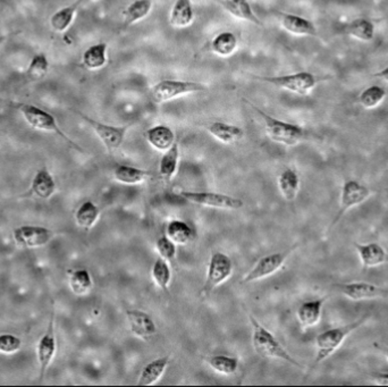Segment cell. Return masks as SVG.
<instances>
[{"instance_id": "cell-39", "label": "cell", "mask_w": 388, "mask_h": 387, "mask_svg": "<svg viewBox=\"0 0 388 387\" xmlns=\"http://www.w3.org/2000/svg\"><path fill=\"white\" fill-rule=\"evenodd\" d=\"M386 98V91L384 88L378 86H369L362 91L359 97V103L365 110H372L378 107Z\"/></svg>"}, {"instance_id": "cell-33", "label": "cell", "mask_w": 388, "mask_h": 387, "mask_svg": "<svg viewBox=\"0 0 388 387\" xmlns=\"http://www.w3.org/2000/svg\"><path fill=\"white\" fill-rule=\"evenodd\" d=\"M152 0H135L123 10L124 25L130 27L138 21L143 20L151 12Z\"/></svg>"}, {"instance_id": "cell-6", "label": "cell", "mask_w": 388, "mask_h": 387, "mask_svg": "<svg viewBox=\"0 0 388 387\" xmlns=\"http://www.w3.org/2000/svg\"><path fill=\"white\" fill-rule=\"evenodd\" d=\"M251 77L260 82L287 90L300 96L309 95L316 88L317 83H318L316 75L310 72H298V73L287 74V75H270V77L251 75Z\"/></svg>"}, {"instance_id": "cell-10", "label": "cell", "mask_w": 388, "mask_h": 387, "mask_svg": "<svg viewBox=\"0 0 388 387\" xmlns=\"http://www.w3.org/2000/svg\"><path fill=\"white\" fill-rule=\"evenodd\" d=\"M233 273V262L223 252H215L208 264L207 278L204 283V291H213L223 284Z\"/></svg>"}, {"instance_id": "cell-13", "label": "cell", "mask_w": 388, "mask_h": 387, "mask_svg": "<svg viewBox=\"0 0 388 387\" xmlns=\"http://www.w3.org/2000/svg\"><path fill=\"white\" fill-rule=\"evenodd\" d=\"M55 309L53 308L51 311V316H50L49 325L47 328L46 333L43 335V338H40L39 343H38V360L40 364V377L39 381L43 382L46 375L47 369L51 364L55 353H56V338H55Z\"/></svg>"}, {"instance_id": "cell-42", "label": "cell", "mask_w": 388, "mask_h": 387, "mask_svg": "<svg viewBox=\"0 0 388 387\" xmlns=\"http://www.w3.org/2000/svg\"><path fill=\"white\" fill-rule=\"evenodd\" d=\"M374 381L376 382V384L388 386V373L374 375Z\"/></svg>"}, {"instance_id": "cell-40", "label": "cell", "mask_w": 388, "mask_h": 387, "mask_svg": "<svg viewBox=\"0 0 388 387\" xmlns=\"http://www.w3.org/2000/svg\"><path fill=\"white\" fill-rule=\"evenodd\" d=\"M156 249L158 251L159 255L166 262H173L176 257V245L168 238L167 235L160 236L156 242Z\"/></svg>"}, {"instance_id": "cell-24", "label": "cell", "mask_w": 388, "mask_h": 387, "mask_svg": "<svg viewBox=\"0 0 388 387\" xmlns=\"http://www.w3.org/2000/svg\"><path fill=\"white\" fill-rule=\"evenodd\" d=\"M171 358L162 357L150 361L145 364L138 376V385L140 386H150L157 383L162 378L165 371L167 369Z\"/></svg>"}, {"instance_id": "cell-18", "label": "cell", "mask_w": 388, "mask_h": 387, "mask_svg": "<svg viewBox=\"0 0 388 387\" xmlns=\"http://www.w3.org/2000/svg\"><path fill=\"white\" fill-rule=\"evenodd\" d=\"M326 300L327 298L324 297L322 299L303 302L302 305H300L296 311V316L303 328H311L319 323Z\"/></svg>"}, {"instance_id": "cell-34", "label": "cell", "mask_w": 388, "mask_h": 387, "mask_svg": "<svg viewBox=\"0 0 388 387\" xmlns=\"http://www.w3.org/2000/svg\"><path fill=\"white\" fill-rule=\"evenodd\" d=\"M100 216V209L95 202L88 201L83 202L82 205H80L79 209L75 212L76 224L81 227L88 231V229H93L97 221Z\"/></svg>"}, {"instance_id": "cell-15", "label": "cell", "mask_w": 388, "mask_h": 387, "mask_svg": "<svg viewBox=\"0 0 388 387\" xmlns=\"http://www.w3.org/2000/svg\"><path fill=\"white\" fill-rule=\"evenodd\" d=\"M13 235L17 245L27 248H40L51 240L53 233L43 226L24 225L17 227Z\"/></svg>"}, {"instance_id": "cell-1", "label": "cell", "mask_w": 388, "mask_h": 387, "mask_svg": "<svg viewBox=\"0 0 388 387\" xmlns=\"http://www.w3.org/2000/svg\"><path fill=\"white\" fill-rule=\"evenodd\" d=\"M250 323L254 328L252 333V345H254L256 353L259 354L260 357L271 358V359H280L292 364L294 367L303 369L302 364L299 361H296L291 355L283 345H280L278 340L274 336L271 332L268 331L265 326L260 324L256 318L250 316Z\"/></svg>"}, {"instance_id": "cell-30", "label": "cell", "mask_w": 388, "mask_h": 387, "mask_svg": "<svg viewBox=\"0 0 388 387\" xmlns=\"http://www.w3.org/2000/svg\"><path fill=\"white\" fill-rule=\"evenodd\" d=\"M239 46V40L233 32L224 31L217 34L210 43V49L215 55L227 58L235 53Z\"/></svg>"}, {"instance_id": "cell-22", "label": "cell", "mask_w": 388, "mask_h": 387, "mask_svg": "<svg viewBox=\"0 0 388 387\" xmlns=\"http://www.w3.org/2000/svg\"><path fill=\"white\" fill-rule=\"evenodd\" d=\"M208 132L221 142L230 143L237 142L243 139L244 131L240 126L233 125L224 122H213L207 125Z\"/></svg>"}, {"instance_id": "cell-26", "label": "cell", "mask_w": 388, "mask_h": 387, "mask_svg": "<svg viewBox=\"0 0 388 387\" xmlns=\"http://www.w3.org/2000/svg\"><path fill=\"white\" fill-rule=\"evenodd\" d=\"M108 46L106 42H99L84 50L82 55V65L86 70H100L108 62L107 56Z\"/></svg>"}, {"instance_id": "cell-32", "label": "cell", "mask_w": 388, "mask_h": 387, "mask_svg": "<svg viewBox=\"0 0 388 387\" xmlns=\"http://www.w3.org/2000/svg\"><path fill=\"white\" fill-rule=\"evenodd\" d=\"M166 235L176 245H188L189 242L192 241V238H194V232L191 226L180 219H173L168 223L166 226Z\"/></svg>"}, {"instance_id": "cell-46", "label": "cell", "mask_w": 388, "mask_h": 387, "mask_svg": "<svg viewBox=\"0 0 388 387\" xmlns=\"http://www.w3.org/2000/svg\"><path fill=\"white\" fill-rule=\"evenodd\" d=\"M93 1H99V0H93Z\"/></svg>"}, {"instance_id": "cell-27", "label": "cell", "mask_w": 388, "mask_h": 387, "mask_svg": "<svg viewBox=\"0 0 388 387\" xmlns=\"http://www.w3.org/2000/svg\"><path fill=\"white\" fill-rule=\"evenodd\" d=\"M194 21V10L191 0H176L171 7L169 23L174 27H186Z\"/></svg>"}, {"instance_id": "cell-9", "label": "cell", "mask_w": 388, "mask_h": 387, "mask_svg": "<svg viewBox=\"0 0 388 387\" xmlns=\"http://www.w3.org/2000/svg\"><path fill=\"white\" fill-rule=\"evenodd\" d=\"M298 245H294L287 251L275 252L270 255H265L263 258L258 260L254 269H251L245 277L243 278V283H252V282L260 281L263 278L269 277L282 269L284 262H287L289 255L292 253L293 250Z\"/></svg>"}, {"instance_id": "cell-3", "label": "cell", "mask_w": 388, "mask_h": 387, "mask_svg": "<svg viewBox=\"0 0 388 387\" xmlns=\"http://www.w3.org/2000/svg\"><path fill=\"white\" fill-rule=\"evenodd\" d=\"M14 107L19 110L24 119L27 121V124L33 127V129L43 131V132L55 133L56 136H60V139H63L69 147H72L73 149L77 150L80 153H84V150L74 142L72 139H69L63 132V129H60L58 123H57L56 117L53 114L47 112V110L40 108V107L27 103H14Z\"/></svg>"}, {"instance_id": "cell-4", "label": "cell", "mask_w": 388, "mask_h": 387, "mask_svg": "<svg viewBox=\"0 0 388 387\" xmlns=\"http://www.w3.org/2000/svg\"><path fill=\"white\" fill-rule=\"evenodd\" d=\"M369 314L359 318L358 321L350 323V324L339 326V327L330 328L327 331L320 333L316 338L317 354L313 364H322L326 359H328L332 354L341 348L348 336L351 333L361 327L363 323L367 321Z\"/></svg>"}, {"instance_id": "cell-19", "label": "cell", "mask_w": 388, "mask_h": 387, "mask_svg": "<svg viewBox=\"0 0 388 387\" xmlns=\"http://www.w3.org/2000/svg\"><path fill=\"white\" fill-rule=\"evenodd\" d=\"M217 1L227 13H230L239 20L247 21L257 27H263V22L256 15L247 0H217Z\"/></svg>"}, {"instance_id": "cell-35", "label": "cell", "mask_w": 388, "mask_h": 387, "mask_svg": "<svg viewBox=\"0 0 388 387\" xmlns=\"http://www.w3.org/2000/svg\"><path fill=\"white\" fill-rule=\"evenodd\" d=\"M93 286V277L86 269H77L69 275V288L76 295H86Z\"/></svg>"}, {"instance_id": "cell-25", "label": "cell", "mask_w": 388, "mask_h": 387, "mask_svg": "<svg viewBox=\"0 0 388 387\" xmlns=\"http://www.w3.org/2000/svg\"><path fill=\"white\" fill-rule=\"evenodd\" d=\"M81 3L82 0H76L75 3H73L72 5L63 7L55 12L49 21L50 27L53 31L57 34H64L65 31L69 30V27L72 25L73 21L75 18L76 12L79 10Z\"/></svg>"}, {"instance_id": "cell-45", "label": "cell", "mask_w": 388, "mask_h": 387, "mask_svg": "<svg viewBox=\"0 0 388 387\" xmlns=\"http://www.w3.org/2000/svg\"><path fill=\"white\" fill-rule=\"evenodd\" d=\"M5 41V37H0V43L3 42Z\"/></svg>"}, {"instance_id": "cell-38", "label": "cell", "mask_w": 388, "mask_h": 387, "mask_svg": "<svg viewBox=\"0 0 388 387\" xmlns=\"http://www.w3.org/2000/svg\"><path fill=\"white\" fill-rule=\"evenodd\" d=\"M206 361L215 371L223 375L235 374L239 369V364H240V361L237 358L228 357V355H223V354L206 358Z\"/></svg>"}, {"instance_id": "cell-41", "label": "cell", "mask_w": 388, "mask_h": 387, "mask_svg": "<svg viewBox=\"0 0 388 387\" xmlns=\"http://www.w3.org/2000/svg\"><path fill=\"white\" fill-rule=\"evenodd\" d=\"M22 347V341L20 338L15 335L3 334L0 335V353L14 354L20 350Z\"/></svg>"}, {"instance_id": "cell-21", "label": "cell", "mask_w": 388, "mask_h": 387, "mask_svg": "<svg viewBox=\"0 0 388 387\" xmlns=\"http://www.w3.org/2000/svg\"><path fill=\"white\" fill-rule=\"evenodd\" d=\"M30 192L43 200H48L56 192V182L47 167L36 172L31 183Z\"/></svg>"}, {"instance_id": "cell-12", "label": "cell", "mask_w": 388, "mask_h": 387, "mask_svg": "<svg viewBox=\"0 0 388 387\" xmlns=\"http://www.w3.org/2000/svg\"><path fill=\"white\" fill-rule=\"evenodd\" d=\"M339 292L352 301L388 298V290L367 282H351L337 285Z\"/></svg>"}, {"instance_id": "cell-44", "label": "cell", "mask_w": 388, "mask_h": 387, "mask_svg": "<svg viewBox=\"0 0 388 387\" xmlns=\"http://www.w3.org/2000/svg\"><path fill=\"white\" fill-rule=\"evenodd\" d=\"M385 357H386V359H387V361H388V348L386 349V350H385Z\"/></svg>"}, {"instance_id": "cell-16", "label": "cell", "mask_w": 388, "mask_h": 387, "mask_svg": "<svg viewBox=\"0 0 388 387\" xmlns=\"http://www.w3.org/2000/svg\"><path fill=\"white\" fill-rule=\"evenodd\" d=\"M277 16L284 30L300 37H317L318 31L315 24L308 18L295 14L277 12Z\"/></svg>"}, {"instance_id": "cell-36", "label": "cell", "mask_w": 388, "mask_h": 387, "mask_svg": "<svg viewBox=\"0 0 388 387\" xmlns=\"http://www.w3.org/2000/svg\"><path fill=\"white\" fill-rule=\"evenodd\" d=\"M152 279L159 288H162L166 295H169V283L171 281V267L162 257L156 259L151 269Z\"/></svg>"}, {"instance_id": "cell-43", "label": "cell", "mask_w": 388, "mask_h": 387, "mask_svg": "<svg viewBox=\"0 0 388 387\" xmlns=\"http://www.w3.org/2000/svg\"><path fill=\"white\" fill-rule=\"evenodd\" d=\"M374 77H377V79H383L385 82H388V66L384 70L379 71L377 73L374 74Z\"/></svg>"}, {"instance_id": "cell-28", "label": "cell", "mask_w": 388, "mask_h": 387, "mask_svg": "<svg viewBox=\"0 0 388 387\" xmlns=\"http://www.w3.org/2000/svg\"><path fill=\"white\" fill-rule=\"evenodd\" d=\"M178 160H180V146L176 141L167 151H165L159 162V175L162 176L165 183L171 182L178 172Z\"/></svg>"}, {"instance_id": "cell-20", "label": "cell", "mask_w": 388, "mask_h": 387, "mask_svg": "<svg viewBox=\"0 0 388 387\" xmlns=\"http://www.w3.org/2000/svg\"><path fill=\"white\" fill-rule=\"evenodd\" d=\"M145 139L154 149L167 151L175 142L176 136L173 129L167 125H155L145 132Z\"/></svg>"}, {"instance_id": "cell-8", "label": "cell", "mask_w": 388, "mask_h": 387, "mask_svg": "<svg viewBox=\"0 0 388 387\" xmlns=\"http://www.w3.org/2000/svg\"><path fill=\"white\" fill-rule=\"evenodd\" d=\"M178 195L190 203L204 205L209 208L239 210V209L243 208L244 205L243 200L232 197V195H223V193L180 191Z\"/></svg>"}, {"instance_id": "cell-23", "label": "cell", "mask_w": 388, "mask_h": 387, "mask_svg": "<svg viewBox=\"0 0 388 387\" xmlns=\"http://www.w3.org/2000/svg\"><path fill=\"white\" fill-rule=\"evenodd\" d=\"M114 179L126 186H138L151 177V172L129 165H117L114 169Z\"/></svg>"}, {"instance_id": "cell-2", "label": "cell", "mask_w": 388, "mask_h": 387, "mask_svg": "<svg viewBox=\"0 0 388 387\" xmlns=\"http://www.w3.org/2000/svg\"><path fill=\"white\" fill-rule=\"evenodd\" d=\"M243 100L247 103V106H250L261 117L267 136H269V139L274 142L289 147L296 146L306 136V131L301 126L270 116L269 114L265 113L263 110L258 108L250 100Z\"/></svg>"}, {"instance_id": "cell-37", "label": "cell", "mask_w": 388, "mask_h": 387, "mask_svg": "<svg viewBox=\"0 0 388 387\" xmlns=\"http://www.w3.org/2000/svg\"><path fill=\"white\" fill-rule=\"evenodd\" d=\"M49 72V60L46 53H39L32 57L25 71V77L30 81H39Z\"/></svg>"}, {"instance_id": "cell-31", "label": "cell", "mask_w": 388, "mask_h": 387, "mask_svg": "<svg viewBox=\"0 0 388 387\" xmlns=\"http://www.w3.org/2000/svg\"><path fill=\"white\" fill-rule=\"evenodd\" d=\"M278 188L285 200H295L300 190V177L298 173L292 168L284 169L278 176Z\"/></svg>"}, {"instance_id": "cell-14", "label": "cell", "mask_w": 388, "mask_h": 387, "mask_svg": "<svg viewBox=\"0 0 388 387\" xmlns=\"http://www.w3.org/2000/svg\"><path fill=\"white\" fill-rule=\"evenodd\" d=\"M126 319L132 334L143 341H149L157 333V326L150 314L140 309L126 310Z\"/></svg>"}, {"instance_id": "cell-5", "label": "cell", "mask_w": 388, "mask_h": 387, "mask_svg": "<svg viewBox=\"0 0 388 387\" xmlns=\"http://www.w3.org/2000/svg\"><path fill=\"white\" fill-rule=\"evenodd\" d=\"M207 84L183 79H162L151 88V98L156 103H164L180 97L207 92Z\"/></svg>"}, {"instance_id": "cell-7", "label": "cell", "mask_w": 388, "mask_h": 387, "mask_svg": "<svg viewBox=\"0 0 388 387\" xmlns=\"http://www.w3.org/2000/svg\"><path fill=\"white\" fill-rule=\"evenodd\" d=\"M73 113L76 114L80 118H82L91 129L95 131L100 141L104 143L106 149L109 153H115L116 150L122 147L125 140L126 133L129 131L130 125L114 126L99 122L96 119L91 118L86 114L81 113L80 110H71Z\"/></svg>"}, {"instance_id": "cell-29", "label": "cell", "mask_w": 388, "mask_h": 387, "mask_svg": "<svg viewBox=\"0 0 388 387\" xmlns=\"http://www.w3.org/2000/svg\"><path fill=\"white\" fill-rule=\"evenodd\" d=\"M344 32L359 41L369 42L375 38V24L372 21L360 17L346 24Z\"/></svg>"}, {"instance_id": "cell-17", "label": "cell", "mask_w": 388, "mask_h": 387, "mask_svg": "<svg viewBox=\"0 0 388 387\" xmlns=\"http://www.w3.org/2000/svg\"><path fill=\"white\" fill-rule=\"evenodd\" d=\"M353 245H354L356 251L358 252L360 262L367 269L388 264V252L379 243L372 242L367 245H361V243L354 242Z\"/></svg>"}, {"instance_id": "cell-11", "label": "cell", "mask_w": 388, "mask_h": 387, "mask_svg": "<svg viewBox=\"0 0 388 387\" xmlns=\"http://www.w3.org/2000/svg\"><path fill=\"white\" fill-rule=\"evenodd\" d=\"M370 195H372L370 189H368L367 186H363L356 179L346 181L343 186L342 193H341L339 214L336 215V219H334L332 226L336 225L348 210L353 208V207L361 205L365 200H368Z\"/></svg>"}]
</instances>
